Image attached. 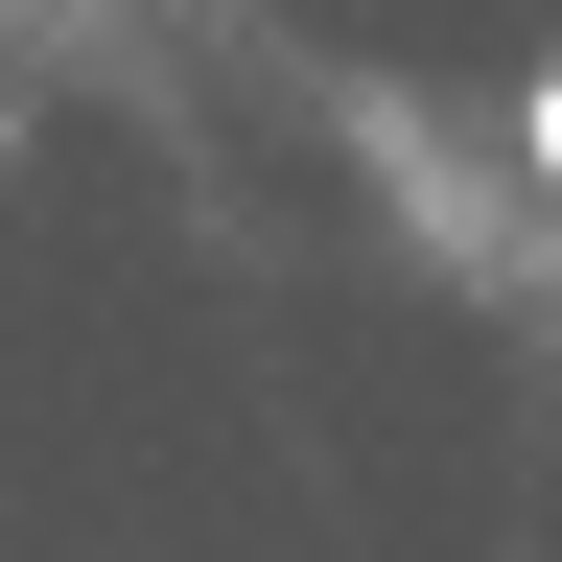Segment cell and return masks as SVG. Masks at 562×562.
<instances>
[{
	"label": "cell",
	"mask_w": 562,
	"mask_h": 562,
	"mask_svg": "<svg viewBox=\"0 0 562 562\" xmlns=\"http://www.w3.org/2000/svg\"><path fill=\"white\" fill-rule=\"evenodd\" d=\"M516 165H539V188H562V70H539V94H516Z\"/></svg>",
	"instance_id": "cell-1"
}]
</instances>
